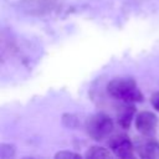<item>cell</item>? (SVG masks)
<instances>
[{"mask_svg":"<svg viewBox=\"0 0 159 159\" xmlns=\"http://www.w3.org/2000/svg\"><path fill=\"white\" fill-rule=\"evenodd\" d=\"M134 148L140 158H159V143L152 135L137 138Z\"/></svg>","mask_w":159,"mask_h":159,"instance_id":"obj_4","label":"cell"},{"mask_svg":"<svg viewBox=\"0 0 159 159\" xmlns=\"http://www.w3.org/2000/svg\"><path fill=\"white\" fill-rule=\"evenodd\" d=\"M134 111H135V108L132 103H124L123 102V106L120 107V109L118 111V114H117L118 124L122 128H128L130 125V122H132L133 116H134Z\"/></svg>","mask_w":159,"mask_h":159,"instance_id":"obj_6","label":"cell"},{"mask_svg":"<svg viewBox=\"0 0 159 159\" xmlns=\"http://www.w3.org/2000/svg\"><path fill=\"white\" fill-rule=\"evenodd\" d=\"M150 102H152L153 107H154L157 111H159V92H157V93H154V94L152 96Z\"/></svg>","mask_w":159,"mask_h":159,"instance_id":"obj_9","label":"cell"},{"mask_svg":"<svg viewBox=\"0 0 159 159\" xmlns=\"http://www.w3.org/2000/svg\"><path fill=\"white\" fill-rule=\"evenodd\" d=\"M107 92L111 97H113L120 102H124V103L142 102L144 98L137 82L129 77L113 78L107 84Z\"/></svg>","mask_w":159,"mask_h":159,"instance_id":"obj_1","label":"cell"},{"mask_svg":"<svg viewBox=\"0 0 159 159\" xmlns=\"http://www.w3.org/2000/svg\"><path fill=\"white\" fill-rule=\"evenodd\" d=\"M86 158H112V153L103 147H91L84 154Z\"/></svg>","mask_w":159,"mask_h":159,"instance_id":"obj_7","label":"cell"},{"mask_svg":"<svg viewBox=\"0 0 159 159\" xmlns=\"http://www.w3.org/2000/svg\"><path fill=\"white\" fill-rule=\"evenodd\" d=\"M109 149L114 155L119 158H133L134 157V144L124 134H117L109 138L108 140Z\"/></svg>","mask_w":159,"mask_h":159,"instance_id":"obj_3","label":"cell"},{"mask_svg":"<svg viewBox=\"0 0 159 159\" xmlns=\"http://www.w3.org/2000/svg\"><path fill=\"white\" fill-rule=\"evenodd\" d=\"M87 134L94 140H103L113 130V120L103 113H96L86 120Z\"/></svg>","mask_w":159,"mask_h":159,"instance_id":"obj_2","label":"cell"},{"mask_svg":"<svg viewBox=\"0 0 159 159\" xmlns=\"http://www.w3.org/2000/svg\"><path fill=\"white\" fill-rule=\"evenodd\" d=\"M158 124V118L154 113L144 111L140 112L135 118V127L143 135H153Z\"/></svg>","mask_w":159,"mask_h":159,"instance_id":"obj_5","label":"cell"},{"mask_svg":"<svg viewBox=\"0 0 159 159\" xmlns=\"http://www.w3.org/2000/svg\"><path fill=\"white\" fill-rule=\"evenodd\" d=\"M55 158H61V159H65V158H81L80 154L77 153H72V152H60L55 155Z\"/></svg>","mask_w":159,"mask_h":159,"instance_id":"obj_8","label":"cell"}]
</instances>
